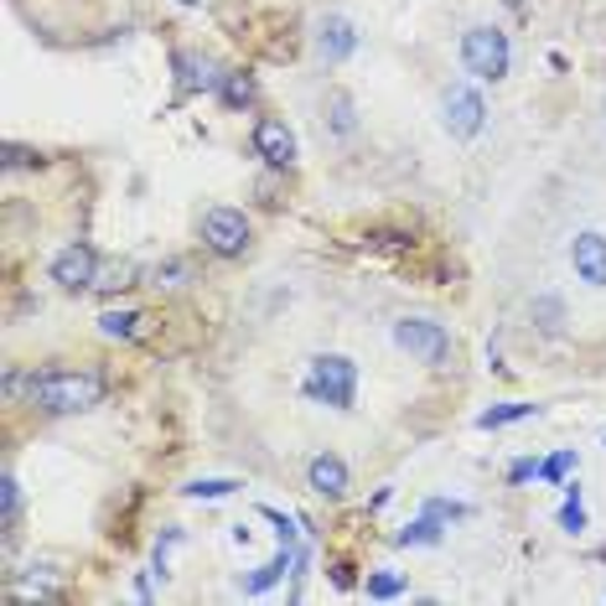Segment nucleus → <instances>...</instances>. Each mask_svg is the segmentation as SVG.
Returning <instances> with one entry per match:
<instances>
[{
  "label": "nucleus",
  "mask_w": 606,
  "mask_h": 606,
  "mask_svg": "<svg viewBox=\"0 0 606 606\" xmlns=\"http://www.w3.org/2000/svg\"><path fill=\"white\" fill-rule=\"evenodd\" d=\"M136 275H140L136 259H120V265H109V275H99V286H93V290H105V296H115V290H130V286H136Z\"/></svg>",
  "instance_id": "20"
},
{
  "label": "nucleus",
  "mask_w": 606,
  "mask_h": 606,
  "mask_svg": "<svg viewBox=\"0 0 606 606\" xmlns=\"http://www.w3.org/2000/svg\"><path fill=\"white\" fill-rule=\"evenodd\" d=\"M218 99H223V109H234V115H239V109H249L259 99V83H255V73H223V83H218Z\"/></svg>",
  "instance_id": "16"
},
{
  "label": "nucleus",
  "mask_w": 606,
  "mask_h": 606,
  "mask_svg": "<svg viewBox=\"0 0 606 606\" xmlns=\"http://www.w3.org/2000/svg\"><path fill=\"white\" fill-rule=\"evenodd\" d=\"M395 545H440V518L436 514H425V518H415L409 529H399L395 534Z\"/></svg>",
  "instance_id": "19"
},
{
  "label": "nucleus",
  "mask_w": 606,
  "mask_h": 606,
  "mask_svg": "<svg viewBox=\"0 0 606 606\" xmlns=\"http://www.w3.org/2000/svg\"><path fill=\"white\" fill-rule=\"evenodd\" d=\"M425 514H436V518H467L471 508H467V503H446V498H430V503H425Z\"/></svg>",
  "instance_id": "28"
},
{
  "label": "nucleus",
  "mask_w": 606,
  "mask_h": 606,
  "mask_svg": "<svg viewBox=\"0 0 606 606\" xmlns=\"http://www.w3.org/2000/svg\"><path fill=\"white\" fill-rule=\"evenodd\" d=\"M389 337H395L399 352H409V358L425 364V368H440L446 358H451V332H446L440 321H430V317H399Z\"/></svg>",
  "instance_id": "4"
},
{
  "label": "nucleus",
  "mask_w": 606,
  "mask_h": 606,
  "mask_svg": "<svg viewBox=\"0 0 606 606\" xmlns=\"http://www.w3.org/2000/svg\"><path fill=\"white\" fill-rule=\"evenodd\" d=\"M202 244L218 259H244L255 244V223L244 208H208L202 212Z\"/></svg>",
  "instance_id": "5"
},
{
  "label": "nucleus",
  "mask_w": 606,
  "mask_h": 606,
  "mask_svg": "<svg viewBox=\"0 0 606 606\" xmlns=\"http://www.w3.org/2000/svg\"><path fill=\"white\" fill-rule=\"evenodd\" d=\"M529 415H539V405H493L477 415V430H503V425H518Z\"/></svg>",
  "instance_id": "17"
},
{
  "label": "nucleus",
  "mask_w": 606,
  "mask_h": 606,
  "mask_svg": "<svg viewBox=\"0 0 606 606\" xmlns=\"http://www.w3.org/2000/svg\"><path fill=\"white\" fill-rule=\"evenodd\" d=\"M570 471H576V451H555L549 461H539V477H545V483H555V487H560Z\"/></svg>",
  "instance_id": "22"
},
{
  "label": "nucleus",
  "mask_w": 606,
  "mask_h": 606,
  "mask_svg": "<svg viewBox=\"0 0 606 606\" xmlns=\"http://www.w3.org/2000/svg\"><path fill=\"white\" fill-rule=\"evenodd\" d=\"M508 477H514V483H529V477H539V461H534V456H518L514 467H508Z\"/></svg>",
  "instance_id": "29"
},
{
  "label": "nucleus",
  "mask_w": 606,
  "mask_h": 606,
  "mask_svg": "<svg viewBox=\"0 0 606 606\" xmlns=\"http://www.w3.org/2000/svg\"><path fill=\"white\" fill-rule=\"evenodd\" d=\"M27 395L47 415H83L105 399V379L93 368H42L27 379Z\"/></svg>",
  "instance_id": "1"
},
{
  "label": "nucleus",
  "mask_w": 606,
  "mask_h": 606,
  "mask_svg": "<svg viewBox=\"0 0 606 606\" xmlns=\"http://www.w3.org/2000/svg\"><path fill=\"white\" fill-rule=\"evenodd\" d=\"M140 311H105V317H99V332L105 337H120V342H136L140 337Z\"/></svg>",
  "instance_id": "18"
},
{
  "label": "nucleus",
  "mask_w": 606,
  "mask_h": 606,
  "mask_svg": "<svg viewBox=\"0 0 606 606\" xmlns=\"http://www.w3.org/2000/svg\"><path fill=\"white\" fill-rule=\"evenodd\" d=\"M399 592H405V576H395V570H374L368 576V596L374 602H395Z\"/></svg>",
  "instance_id": "21"
},
{
  "label": "nucleus",
  "mask_w": 606,
  "mask_h": 606,
  "mask_svg": "<svg viewBox=\"0 0 606 606\" xmlns=\"http://www.w3.org/2000/svg\"><path fill=\"white\" fill-rule=\"evenodd\" d=\"M440 125L451 140H477L487 130V99L467 83H456V89L440 93Z\"/></svg>",
  "instance_id": "6"
},
{
  "label": "nucleus",
  "mask_w": 606,
  "mask_h": 606,
  "mask_svg": "<svg viewBox=\"0 0 606 606\" xmlns=\"http://www.w3.org/2000/svg\"><path fill=\"white\" fill-rule=\"evenodd\" d=\"M52 280H58V290H68V296H83V290L99 286V249L93 244H68V249H58V259H52Z\"/></svg>",
  "instance_id": "7"
},
{
  "label": "nucleus",
  "mask_w": 606,
  "mask_h": 606,
  "mask_svg": "<svg viewBox=\"0 0 606 606\" xmlns=\"http://www.w3.org/2000/svg\"><path fill=\"white\" fill-rule=\"evenodd\" d=\"M249 146H255V156L265 161V167H275V171L296 167V156H301V146H296V130H290L286 120H275V115L255 120V136H249Z\"/></svg>",
  "instance_id": "8"
},
{
  "label": "nucleus",
  "mask_w": 606,
  "mask_h": 606,
  "mask_svg": "<svg viewBox=\"0 0 606 606\" xmlns=\"http://www.w3.org/2000/svg\"><path fill=\"white\" fill-rule=\"evenodd\" d=\"M171 73H177L182 93H218V83H223L218 62L202 58V52H171Z\"/></svg>",
  "instance_id": "11"
},
{
  "label": "nucleus",
  "mask_w": 606,
  "mask_h": 606,
  "mask_svg": "<svg viewBox=\"0 0 606 606\" xmlns=\"http://www.w3.org/2000/svg\"><path fill=\"white\" fill-rule=\"evenodd\" d=\"M0 498H6V534H11L16 518H21V483H16V471L0 477Z\"/></svg>",
  "instance_id": "23"
},
{
  "label": "nucleus",
  "mask_w": 606,
  "mask_h": 606,
  "mask_svg": "<svg viewBox=\"0 0 606 606\" xmlns=\"http://www.w3.org/2000/svg\"><path fill=\"white\" fill-rule=\"evenodd\" d=\"M6 167H11V171L42 167V151H27V146H6Z\"/></svg>",
  "instance_id": "27"
},
{
  "label": "nucleus",
  "mask_w": 606,
  "mask_h": 606,
  "mask_svg": "<svg viewBox=\"0 0 606 606\" xmlns=\"http://www.w3.org/2000/svg\"><path fill=\"white\" fill-rule=\"evenodd\" d=\"M560 524H565V529H570V534H580V529H586V508H580L576 487H570V503H565V508H560Z\"/></svg>",
  "instance_id": "26"
},
{
  "label": "nucleus",
  "mask_w": 606,
  "mask_h": 606,
  "mask_svg": "<svg viewBox=\"0 0 606 606\" xmlns=\"http://www.w3.org/2000/svg\"><path fill=\"white\" fill-rule=\"evenodd\" d=\"M508 6H514V11H524V0H508Z\"/></svg>",
  "instance_id": "30"
},
{
  "label": "nucleus",
  "mask_w": 606,
  "mask_h": 606,
  "mask_svg": "<svg viewBox=\"0 0 606 606\" xmlns=\"http://www.w3.org/2000/svg\"><path fill=\"white\" fill-rule=\"evenodd\" d=\"M151 280H156V286H182V280H187V259H167V265H156Z\"/></svg>",
  "instance_id": "25"
},
{
  "label": "nucleus",
  "mask_w": 606,
  "mask_h": 606,
  "mask_svg": "<svg viewBox=\"0 0 606 606\" xmlns=\"http://www.w3.org/2000/svg\"><path fill=\"white\" fill-rule=\"evenodd\" d=\"M317 52L327 62H348L358 52V27H352L348 16H321L317 27Z\"/></svg>",
  "instance_id": "12"
},
{
  "label": "nucleus",
  "mask_w": 606,
  "mask_h": 606,
  "mask_svg": "<svg viewBox=\"0 0 606 606\" xmlns=\"http://www.w3.org/2000/svg\"><path fill=\"white\" fill-rule=\"evenodd\" d=\"M306 399L332 405V409H352V399H358V364L348 352H317L311 368H306Z\"/></svg>",
  "instance_id": "2"
},
{
  "label": "nucleus",
  "mask_w": 606,
  "mask_h": 606,
  "mask_svg": "<svg viewBox=\"0 0 606 606\" xmlns=\"http://www.w3.org/2000/svg\"><path fill=\"white\" fill-rule=\"evenodd\" d=\"M529 317H534V327H539L545 337H560L565 332V301L555 296V290H539V296H534Z\"/></svg>",
  "instance_id": "15"
},
{
  "label": "nucleus",
  "mask_w": 606,
  "mask_h": 606,
  "mask_svg": "<svg viewBox=\"0 0 606 606\" xmlns=\"http://www.w3.org/2000/svg\"><path fill=\"white\" fill-rule=\"evenodd\" d=\"M290 560H296V545H280V549H275V560H270V565H259L255 576H239V592H244V596L270 592L275 580H280V576L290 570Z\"/></svg>",
  "instance_id": "14"
},
{
  "label": "nucleus",
  "mask_w": 606,
  "mask_h": 606,
  "mask_svg": "<svg viewBox=\"0 0 606 606\" xmlns=\"http://www.w3.org/2000/svg\"><path fill=\"white\" fill-rule=\"evenodd\" d=\"M234 487H239V483H234V477H202V483H192V487H182V493H187V498H228V493H234Z\"/></svg>",
  "instance_id": "24"
},
{
  "label": "nucleus",
  "mask_w": 606,
  "mask_h": 606,
  "mask_svg": "<svg viewBox=\"0 0 606 606\" xmlns=\"http://www.w3.org/2000/svg\"><path fill=\"white\" fill-rule=\"evenodd\" d=\"M570 270L592 290H606V234L602 228H576L570 234Z\"/></svg>",
  "instance_id": "9"
},
{
  "label": "nucleus",
  "mask_w": 606,
  "mask_h": 606,
  "mask_svg": "<svg viewBox=\"0 0 606 606\" xmlns=\"http://www.w3.org/2000/svg\"><path fill=\"white\" fill-rule=\"evenodd\" d=\"M358 105H352V93L348 89H332L327 93V130H332L337 140H352L358 136Z\"/></svg>",
  "instance_id": "13"
},
{
  "label": "nucleus",
  "mask_w": 606,
  "mask_h": 606,
  "mask_svg": "<svg viewBox=\"0 0 606 606\" xmlns=\"http://www.w3.org/2000/svg\"><path fill=\"white\" fill-rule=\"evenodd\" d=\"M508 62H514V47H508V31L498 27H467L461 31V68L483 83H498L508 78Z\"/></svg>",
  "instance_id": "3"
},
{
  "label": "nucleus",
  "mask_w": 606,
  "mask_h": 606,
  "mask_svg": "<svg viewBox=\"0 0 606 606\" xmlns=\"http://www.w3.org/2000/svg\"><path fill=\"white\" fill-rule=\"evenodd\" d=\"M306 487L317 493V498H342L352 487V477H348V461L337 451H317L311 461H306Z\"/></svg>",
  "instance_id": "10"
}]
</instances>
